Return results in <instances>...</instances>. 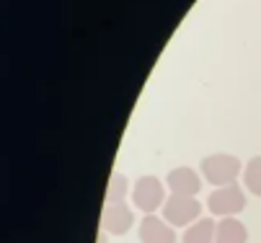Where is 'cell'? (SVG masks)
<instances>
[{
	"label": "cell",
	"instance_id": "1",
	"mask_svg": "<svg viewBox=\"0 0 261 243\" xmlns=\"http://www.w3.org/2000/svg\"><path fill=\"white\" fill-rule=\"evenodd\" d=\"M238 171H241V160L236 155H228V153H215V155H207L202 160V176L210 184H215V189L236 184Z\"/></svg>",
	"mask_w": 261,
	"mask_h": 243
},
{
	"label": "cell",
	"instance_id": "2",
	"mask_svg": "<svg viewBox=\"0 0 261 243\" xmlns=\"http://www.w3.org/2000/svg\"><path fill=\"white\" fill-rule=\"evenodd\" d=\"M202 204L197 202V197H184V194H171L163 204V220L168 225H192L199 220Z\"/></svg>",
	"mask_w": 261,
	"mask_h": 243
},
{
	"label": "cell",
	"instance_id": "3",
	"mask_svg": "<svg viewBox=\"0 0 261 243\" xmlns=\"http://www.w3.org/2000/svg\"><path fill=\"white\" fill-rule=\"evenodd\" d=\"M132 202L137 210H142L145 215H155L158 207L166 204V189L155 176H142L135 181L132 189Z\"/></svg>",
	"mask_w": 261,
	"mask_h": 243
},
{
	"label": "cell",
	"instance_id": "4",
	"mask_svg": "<svg viewBox=\"0 0 261 243\" xmlns=\"http://www.w3.org/2000/svg\"><path fill=\"white\" fill-rule=\"evenodd\" d=\"M207 207L212 215H220V218H236L243 207H246V194L238 184H230V186H220L210 194L207 199Z\"/></svg>",
	"mask_w": 261,
	"mask_h": 243
},
{
	"label": "cell",
	"instance_id": "5",
	"mask_svg": "<svg viewBox=\"0 0 261 243\" xmlns=\"http://www.w3.org/2000/svg\"><path fill=\"white\" fill-rule=\"evenodd\" d=\"M132 223H135V215H132V210H129V204L117 202V204H106V207H103L101 225H103L106 233H111V235H124V233H129Z\"/></svg>",
	"mask_w": 261,
	"mask_h": 243
},
{
	"label": "cell",
	"instance_id": "6",
	"mask_svg": "<svg viewBox=\"0 0 261 243\" xmlns=\"http://www.w3.org/2000/svg\"><path fill=\"white\" fill-rule=\"evenodd\" d=\"M140 240L142 243H176V230L163 218L145 215L140 223Z\"/></svg>",
	"mask_w": 261,
	"mask_h": 243
},
{
	"label": "cell",
	"instance_id": "7",
	"mask_svg": "<svg viewBox=\"0 0 261 243\" xmlns=\"http://www.w3.org/2000/svg\"><path fill=\"white\" fill-rule=\"evenodd\" d=\"M166 184H168L171 194H184V197H197V192H199V186H202V184H199V176H197V171L186 168V166L173 168V171L168 173Z\"/></svg>",
	"mask_w": 261,
	"mask_h": 243
},
{
	"label": "cell",
	"instance_id": "8",
	"mask_svg": "<svg viewBox=\"0 0 261 243\" xmlns=\"http://www.w3.org/2000/svg\"><path fill=\"white\" fill-rule=\"evenodd\" d=\"M248 230L238 218H222L215 230V243H246Z\"/></svg>",
	"mask_w": 261,
	"mask_h": 243
},
{
	"label": "cell",
	"instance_id": "9",
	"mask_svg": "<svg viewBox=\"0 0 261 243\" xmlns=\"http://www.w3.org/2000/svg\"><path fill=\"white\" fill-rule=\"evenodd\" d=\"M215 230H217V223L212 218H199L197 223L186 228L181 243H215Z\"/></svg>",
	"mask_w": 261,
	"mask_h": 243
},
{
	"label": "cell",
	"instance_id": "10",
	"mask_svg": "<svg viewBox=\"0 0 261 243\" xmlns=\"http://www.w3.org/2000/svg\"><path fill=\"white\" fill-rule=\"evenodd\" d=\"M243 184H246V189L251 194L261 197V155H256V158L248 160V166L243 171Z\"/></svg>",
	"mask_w": 261,
	"mask_h": 243
},
{
	"label": "cell",
	"instance_id": "11",
	"mask_svg": "<svg viewBox=\"0 0 261 243\" xmlns=\"http://www.w3.org/2000/svg\"><path fill=\"white\" fill-rule=\"evenodd\" d=\"M129 184L122 173H114L109 181V194H106V204H117V202H124V194H127Z\"/></svg>",
	"mask_w": 261,
	"mask_h": 243
}]
</instances>
